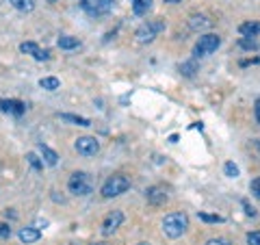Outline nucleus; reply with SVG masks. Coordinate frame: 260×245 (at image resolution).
Returning a JSON list of instances; mask_svg holds the SVG:
<instances>
[{
	"label": "nucleus",
	"instance_id": "nucleus-13",
	"mask_svg": "<svg viewBox=\"0 0 260 245\" xmlns=\"http://www.w3.org/2000/svg\"><path fill=\"white\" fill-rule=\"evenodd\" d=\"M18 236H20L22 243L28 245V243H35V241L42 239V232H39L35 226H28V228H22V230L18 232Z\"/></svg>",
	"mask_w": 260,
	"mask_h": 245
},
{
	"label": "nucleus",
	"instance_id": "nucleus-34",
	"mask_svg": "<svg viewBox=\"0 0 260 245\" xmlns=\"http://www.w3.org/2000/svg\"><path fill=\"white\" fill-rule=\"evenodd\" d=\"M137 245H150V243H145V241H141V243H137Z\"/></svg>",
	"mask_w": 260,
	"mask_h": 245
},
{
	"label": "nucleus",
	"instance_id": "nucleus-35",
	"mask_svg": "<svg viewBox=\"0 0 260 245\" xmlns=\"http://www.w3.org/2000/svg\"><path fill=\"white\" fill-rule=\"evenodd\" d=\"M91 245H109V243H91Z\"/></svg>",
	"mask_w": 260,
	"mask_h": 245
},
{
	"label": "nucleus",
	"instance_id": "nucleus-21",
	"mask_svg": "<svg viewBox=\"0 0 260 245\" xmlns=\"http://www.w3.org/2000/svg\"><path fill=\"white\" fill-rule=\"evenodd\" d=\"M239 48H243V50H258L260 44L256 42V37H241L239 39Z\"/></svg>",
	"mask_w": 260,
	"mask_h": 245
},
{
	"label": "nucleus",
	"instance_id": "nucleus-36",
	"mask_svg": "<svg viewBox=\"0 0 260 245\" xmlns=\"http://www.w3.org/2000/svg\"><path fill=\"white\" fill-rule=\"evenodd\" d=\"M256 148H258V152H260V141H258V143H256Z\"/></svg>",
	"mask_w": 260,
	"mask_h": 245
},
{
	"label": "nucleus",
	"instance_id": "nucleus-26",
	"mask_svg": "<svg viewBox=\"0 0 260 245\" xmlns=\"http://www.w3.org/2000/svg\"><path fill=\"white\" fill-rule=\"evenodd\" d=\"M249 191L254 193V198H258V200H260V176L251 180V185H249Z\"/></svg>",
	"mask_w": 260,
	"mask_h": 245
},
{
	"label": "nucleus",
	"instance_id": "nucleus-11",
	"mask_svg": "<svg viewBox=\"0 0 260 245\" xmlns=\"http://www.w3.org/2000/svg\"><path fill=\"white\" fill-rule=\"evenodd\" d=\"M0 111L20 117V115H24V111H26V104L20 100H0Z\"/></svg>",
	"mask_w": 260,
	"mask_h": 245
},
{
	"label": "nucleus",
	"instance_id": "nucleus-24",
	"mask_svg": "<svg viewBox=\"0 0 260 245\" xmlns=\"http://www.w3.org/2000/svg\"><path fill=\"white\" fill-rule=\"evenodd\" d=\"M195 72H198V63L195 61H184L180 65V74H184V76H193Z\"/></svg>",
	"mask_w": 260,
	"mask_h": 245
},
{
	"label": "nucleus",
	"instance_id": "nucleus-28",
	"mask_svg": "<svg viewBox=\"0 0 260 245\" xmlns=\"http://www.w3.org/2000/svg\"><path fill=\"white\" fill-rule=\"evenodd\" d=\"M9 236H11V226L0 222V239H9Z\"/></svg>",
	"mask_w": 260,
	"mask_h": 245
},
{
	"label": "nucleus",
	"instance_id": "nucleus-14",
	"mask_svg": "<svg viewBox=\"0 0 260 245\" xmlns=\"http://www.w3.org/2000/svg\"><path fill=\"white\" fill-rule=\"evenodd\" d=\"M59 119L63 121H68V124H74V126H91V121H89L87 117H80V115H74V113H59Z\"/></svg>",
	"mask_w": 260,
	"mask_h": 245
},
{
	"label": "nucleus",
	"instance_id": "nucleus-25",
	"mask_svg": "<svg viewBox=\"0 0 260 245\" xmlns=\"http://www.w3.org/2000/svg\"><path fill=\"white\" fill-rule=\"evenodd\" d=\"M223 171H225V176H228V178H239V167L234 165L232 161H230V163H225V165H223Z\"/></svg>",
	"mask_w": 260,
	"mask_h": 245
},
{
	"label": "nucleus",
	"instance_id": "nucleus-6",
	"mask_svg": "<svg viewBox=\"0 0 260 245\" xmlns=\"http://www.w3.org/2000/svg\"><path fill=\"white\" fill-rule=\"evenodd\" d=\"M113 3H115V0H83L80 7H83V11L87 15L98 18V15H107L113 9Z\"/></svg>",
	"mask_w": 260,
	"mask_h": 245
},
{
	"label": "nucleus",
	"instance_id": "nucleus-19",
	"mask_svg": "<svg viewBox=\"0 0 260 245\" xmlns=\"http://www.w3.org/2000/svg\"><path fill=\"white\" fill-rule=\"evenodd\" d=\"M13 9H18L20 13H30L35 9V0H9Z\"/></svg>",
	"mask_w": 260,
	"mask_h": 245
},
{
	"label": "nucleus",
	"instance_id": "nucleus-27",
	"mask_svg": "<svg viewBox=\"0 0 260 245\" xmlns=\"http://www.w3.org/2000/svg\"><path fill=\"white\" fill-rule=\"evenodd\" d=\"M247 245H260V230L247 232Z\"/></svg>",
	"mask_w": 260,
	"mask_h": 245
},
{
	"label": "nucleus",
	"instance_id": "nucleus-10",
	"mask_svg": "<svg viewBox=\"0 0 260 245\" xmlns=\"http://www.w3.org/2000/svg\"><path fill=\"white\" fill-rule=\"evenodd\" d=\"M20 50L24 52V54H30L35 61H48L50 59V50H42L35 42H24V44H20Z\"/></svg>",
	"mask_w": 260,
	"mask_h": 245
},
{
	"label": "nucleus",
	"instance_id": "nucleus-20",
	"mask_svg": "<svg viewBox=\"0 0 260 245\" xmlns=\"http://www.w3.org/2000/svg\"><path fill=\"white\" fill-rule=\"evenodd\" d=\"M39 87L42 89H48V91H56V89L61 87V80L59 78H54V76H46L39 80Z\"/></svg>",
	"mask_w": 260,
	"mask_h": 245
},
{
	"label": "nucleus",
	"instance_id": "nucleus-17",
	"mask_svg": "<svg viewBox=\"0 0 260 245\" xmlns=\"http://www.w3.org/2000/svg\"><path fill=\"white\" fill-rule=\"evenodd\" d=\"M56 46L61 48V50H74V48L80 46L78 37H72V35H61L59 39H56Z\"/></svg>",
	"mask_w": 260,
	"mask_h": 245
},
{
	"label": "nucleus",
	"instance_id": "nucleus-7",
	"mask_svg": "<svg viewBox=\"0 0 260 245\" xmlns=\"http://www.w3.org/2000/svg\"><path fill=\"white\" fill-rule=\"evenodd\" d=\"M74 150L80 157H95L100 152V141L95 137H78L74 141Z\"/></svg>",
	"mask_w": 260,
	"mask_h": 245
},
{
	"label": "nucleus",
	"instance_id": "nucleus-29",
	"mask_svg": "<svg viewBox=\"0 0 260 245\" xmlns=\"http://www.w3.org/2000/svg\"><path fill=\"white\" fill-rule=\"evenodd\" d=\"M241 204H243V208H245V215H247V217H256V215H258V213H256V208L251 206L247 200H241Z\"/></svg>",
	"mask_w": 260,
	"mask_h": 245
},
{
	"label": "nucleus",
	"instance_id": "nucleus-4",
	"mask_svg": "<svg viewBox=\"0 0 260 245\" xmlns=\"http://www.w3.org/2000/svg\"><path fill=\"white\" fill-rule=\"evenodd\" d=\"M68 189L74 195H89L93 191V180L87 171H74L68 180Z\"/></svg>",
	"mask_w": 260,
	"mask_h": 245
},
{
	"label": "nucleus",
	"instance_id": "nucleus-2",
	"mask_svg": "<svg viewBox=\"0 0 260 245\" xmlns=\"http://www.w3.org/2000/svg\"><path fill=\"white\" fill-rule=\"evenodd\" d=\"M128 189H130V180H128V178L121 176V174H115V176H111V178L104 180L100 193H102V198L111 200V198H117V195L126 193Z\"/></svg>",
	"mask_w": 260,
	"mask_h": 245
},
{
	"label": "nucleus",
	"instance_id": "nucleus-32",
	"mask_svg": "<svg viewBox=\"0 0 260 245\" xmlns=\"http://www.w3.org/2000/svg\"><path fill=\"white\" fill-rule=\"evenodd\" d=\"M251 63H260V59L256 56V59H245V61H241V68H247V65H251Z\"/></svg>",
	"mask_w": 260,
	"mask_h": 245
},
{
	"label": "nucleus",
	"instance_id": "nucleus-33",
	"mask_svg": "<svg viewBox=\"0 0 260 245\" xmlns=\"http://www.w3.org/2000/svg\"><path fill=\"white\" fill-rule=\"evenodd\" d=\"M165 3H169V5H176V3H182V0H165Z\"/></svg>",
	"mask_w": 260,
	"mask_h": 245
},
{
	"label": "nucleus",
	"instance_id": "nucleus-23",
	"mask_svg": "<svg viewBox=\"0 0 260 245\" xmlns=\"http://www.w3.org/2000/svg\"><path fill=\"white\" fill-rule=\"evenodd\" d=\"M198 219L204 224H223L221 215H210V213H198Z\"/></svg>",
	"mask_w": 260,
	"mask_h": 245
},
{
	"label": "nucleus",
	"instance_id": "nucleus-30",
	"mask_svg": "<svg viewBox=\"0 0 260 245\" xmlns=\"http://www.w3.org/2000/svg\"><path fill=\"white\" fill-rule=\"evenodd\" d=\"M206 245H232V243L228 239H219V236H217V239H208Z\"/></svg>",
	"mask_w": 260,
	"mask_h": 245
},
{
	"label": "nucleus",
	"instance_id": "nucleus-22",
	"mask_svg": "<svg viewBox=\"0 0 260 245\" xmlns=\"http://www.w3.org/2000/svg\"><path fill=\"white\" fill-rule=\"evenodd\" d=\"M26 161H28V165L35 169V171H42V169H44V161L39 159L35 152H28V154H26Z\"/></svg>",
	"mask_w": 260,
	"mask_h": 245
},
{
	"label": "nucleus",
	"instance_id": "nucleus-18",
	"mask_svg": "<svg viewBox=\"0 0 260 245\" xmlns=\"http://www.w3.org/2000/svg\"><path fill=\"white\" fill-rule=\"evenodd\" d=\"M130 5H133L135 15H145L152 9V0H130Z\"/></svg>",
	"mask_w": 260,
	"mask_h": 245
},
{
	"label": "nucleus",
	"instance_id": "nucleus-9",
	"mask_svg": "<svg viewBox=\"0 0 260 245\" xmlns=\"http://www.w3.org/2000/svg\"><path fill=\"white\" fill-rule=\"evenodd\" d=\"M145 200H148L152 206H160V204H165L169 200V195L165 191V187H160V185H154L150 187L148 191H145Z\"/></svg>",
	"mask_w": 260,
	"mask_h": 245
},
{
	"label": "nucleus",
	"instance_id": "nucleus-31",
	"mask_svg": "<svg viewBox=\"0 0 260 245\" xmlns=\"http://www.w3.org/2000/svg\"><path fill=\"white\" fill-rule=\"evenodd\" d=\"M254 115H256V121L260 124V98H258L256 104H254Z\"/></svg>",
	"mask_w": 260,
	"mask_h": 245
},
{
	"label": "nucleus",
	"instance_id": "nucleus-12",
	"mask_svg": "<svg viewBox=\"0 0 260 245\" xmlns=\"http://www.w3.org/2000/svg\"><path fill=\"white\" fill-rule=\"evenodd\" d=\"M37 150H39V154H42V159H44L46 165L54 167L56 163H59V154H56L52 148H48L46 143H37Z\"/></svg>",
	"mask_w": 260,
	"mask_h": 245
},
{
	"label": "nucleus",
	"instance_id": "nucleus-8",
	"mask_svg": "<svg viewBox=\"0 0 260 245\" xmlns=\"http://www.w3.org/2000/svg\"><path fill=\"white\" fill-rule=\"evenodd\" d=\"M121 224H124V213H121V210H113V213H109L107 217H104V222H102V234L109 236L113 232H117V228Z\"/></svg>",
	"mask_w": 260,
	"mask_h": 245
},
{
	"label": "nucleus",
	"instance_id": "nucleus-1",
	"mask_svg": "<svg viewBox=\"0 0 260 245\" xmlns=\"http://www.w3.org/2000/svg\"><path fill=\"white\" fill-rule=\"evenodd\" d=\"M186 230H189V217L184 213H169L162 219V232L169 239H180Z\"/></svg>",
	"mask_w": 260,
	"mask_h": 245
},
{
	"label": "nucleus",
	"instance_id": "nucleus-3",
	"mask_svg": "<svg viewBox=\"0 0 260 245\" xmlns=\"http://www.w3.org/2000/svg\"><path fill=\"white\" fill-rule=\"evenodd\" d=\"M165 30V22H162L160 18L156 20H148V22H143L139 28H137L135 33V37H137V42L139 44H152L154 39H156L158 33Z\"/></svg>",
	"mask_w": 260,
	"mask_h": 245
},
{
	"label": "nucleus",
	"instance_id": "nucleus-16",
	"mask_svg": "<svg viewBox=\"0 0 260 245\" xmlns=\"http://www.w3.org/2000/svg\"><path fill=\"white\" fill-rule=\"evenodd\" d=\"M239 33L243 37H258L260 35V22H245V24H241Z\"/></svg>",
	"mask_w": 260,
	"mask_h": 245
},
{
	"label": "nucleus",
	"instance_id": "nucleus-5",
	"mask_svg": "<svg viewBox=\"0 0 260 245\" xmlns=\"http://www.w3.org/2000/svg\"><path fill=\"white\" fill-rule=\"evenodd\" d=\"M219 46H221V37L215 35V33H208V35H202L198 39V44L193 48V54L195 56H208V54H213Z\"/></svg>",
	"mask_w": 260,
	"mask_h": 245
},
{
	"label": "nucleus",
	"instance_id": "nucleus-15",
	"mask_svg": "<svg viewBox=\"0 0 260 245\" xmlns=\"http://www.w3.org/2000/svg\"><path fill=\"white\" fill-rule=\"evenodd\" d=\"M210 24H213V22H210L206 15H191V18H189V28L191 30H204V28L210 26Z\"/></svg>",
	"mask_w": 260,
	"mask_h": 245
}]
</instances>
